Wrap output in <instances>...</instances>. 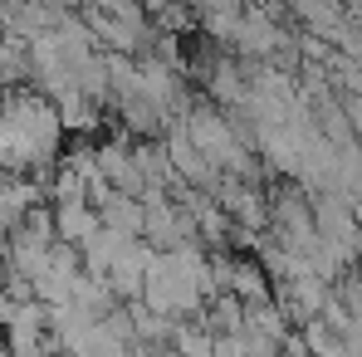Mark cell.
I'll return each instance as SVG.
<instances>
[{"label": "cell", "mask_w": 362, "mask_h": 357, "mask_svg": "<svg viewBox=\"0 0 362 357\" xmlns=\"http://www.w3.org/2000/svg\"><path fill=\"white\" fill-rule=\"evenodd\" d=\"M59 142H64L59 108L40 88H5L0 93V172L5 177L54 172Z\"/></svg>", "instance_id": "obj_1"}, {"label": "cell", "mask_w": 362, "mask_h": 357, "mask_svg": "<svg viewBox=\"0 0 362 357\" xmlns=\"http://www.w3.org/2000/svg\"><path fill=\"white\" fill-rule=\"evenodd\" d=\"M206 294H216L211 284V264L201 254V245H181V250H157L152 254V269H147V284H142V303L162 318L181 323L186 313H196Z\"/></svg>", "instance_id": "obj_2"}, {"label": "cell", "mask_w": 362, "mask_h": 357, "mask_svg": "<svg viewBox=\"0 0 362 357\" xmlns=\"http://www.w3.org/2000/svg\"><path fill=\"white\" fill-rule=\"evenodd\" d=\"M54 230H59L64 245L83 250L88 240L103 230V221H98V206H93V201H69V206H54Z\"/></svg>", "instance_id": "obj_3"}, {"label": "cell", "mask_w": 362, "mask_h": 357, "mask_svg": "<svg viewBox=\"0 0 362 357\" xmlns=\"http://www.w3.org/2000/svg\"><path fill=\"white\" fill-rule=\"evenodd\" d=\"M0 357H10V343H5V338H0Z\"/></svg>", "instance_id": "obj_4"}]
</instances>
